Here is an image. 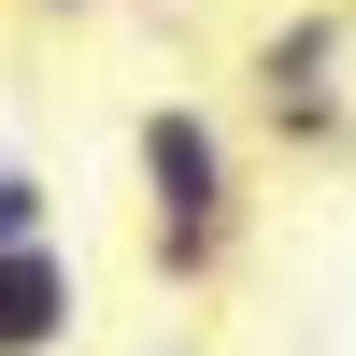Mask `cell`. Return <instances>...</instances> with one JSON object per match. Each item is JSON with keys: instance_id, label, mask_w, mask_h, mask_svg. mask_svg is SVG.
<instances>
[{"instance_id": "3", "label": "cell", "mask_w": 356, "mask_h": 356, "mask_svg": "<svg viewBox=\"0 0 356 356\" xmlns=\"http://www.w3.org/2000/svg\"><path fill=\"white\" fill-rule=\"evenodd\" d=\"M86 342V271H72V243H0V356H72Z\"/></svg>"}, {"instance_id": "2", "label": "cell", "mask_w": 356, "mask_h": 356, "mask_svg": "<svg viewBox=\"0 0 356 356\" xmlns=\"http://www.w3.org/2000/svg\"><path fill=\"white\" fill-rule=\"evenodd\" d=\"M243 86H257V129H271L300 171H314V157H356V57H342V15H285V29H257Z\"/></svg>"}, {"instance_id": "5", "label": "cell", "mask_w": 356, "mask_h": 356, "mask_svg": "<svg viewBox=\"0 0 356 356\" xmlns=\"http://www.w3.org/2000/svg\"><path fill=\"white\" fill-rule=\"evenodd\" d=\"M29 15H129V0H29Z\"/></svg>"}, {"instance_id": "4", "label": "cell", "mask_w": 356, "mask_h": 356, "mask_svg": "<svg viewBox=\"0 0 356 356\" xmlns=\"http://www.w3.org/2000/svg\"><path fill=\"white\" fill-rule=\"evenodd\" d=\"M43 228H57V186L29 157H0V243H43Z\"/></svg>"}, {"instance_id": "1", "label": "cell", "mask_w": 356, "mask_h": 356, "mask_svg": "<svg viewBox=\"0 0 356 356\" xmlns=\"http://www.w3.org/2000/svg\"><path fill=\"white\" fill-rule=\"evenodd\" d=\"M129 171H143V271L214 285L243 257V143H228V114L214 100H143Z\"/></svg>"}]
</instances>
